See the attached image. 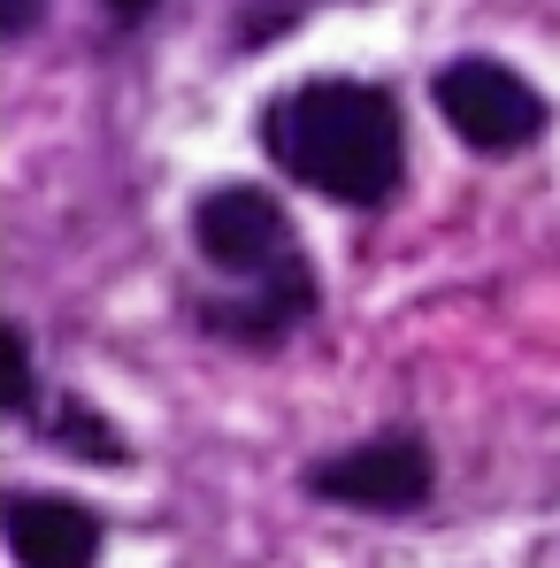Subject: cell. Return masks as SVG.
<instances>
[{
  "instance_id": "cell-4",
  "label": "cell",
  "mask_w": 560,
  "mask_h": 568,
  "mask_svg": "<svg viewBox=\"0 0 560 568\" xmlns=\"http://www.w3.org/2000/svg\"><path fill=\"white\" fill-rule=\"evenodd\" d=\"M315 491L338 507H369V515H407L430 499V454L415 438H369L338 462L315 469Z\"/></svg>"
},
{
  "instance_id": "cell-1",
  "label": "cell",
  "mask_w": 560,
  "mask_h": 568,
  "mask_svg": "<svg viewBox=\"0 0 560 568\" xmlns=\"http://www.w3.org/2000/svg\"><path fill=\"white\" fill-rule=\"evenodd\" d=\"M269 154L284 162V178H299L323 200H346V207H376L399 185V108L354 85V78H315L299 93H284L269 108Z\"/></svg>"
},
{
  "instance_id": "cell-2",
  "label": "cell",
  "mask_w": 560,
  "mask_h": 568,
  "mask_svg": "<svg viewBox=\"0 0 560 568\" xmlns=\"http://www.w3.org/2000/svg\"><path fill=\"white\" fill-rule=\"evenodd\" d=\"M438 115L483 154H515L546 131V100L530 93V78H515L507 62H483V54L438 70Z\"/></svg>"
},
{
  "instance_id": "cell-3",
  "label": "cell",
  "mask_w": 560,
  "mask_h": 568,
  "mask_svg": "<svg viewBox=\"0 0 560 568\" xmlns=\"http://www.w3.org/2000/svg\"><path fill=\"white\" fill-rule=\"evenodd\" d=\"M192 239L231 277H277V270H292V223H284V207L269 192H246V185L207 192L200 215H192Z\"/></svg>"
},
{
  "instance_id": "cell-5",
  "label": "cell",
  "mask_w": 560,
  "mask_h": 568,
  "mask_svg": "<svg viewBox=\"0 0 560 568\" xmlns=\"http://www.w3.org/2000/svg\"><path fill=\"white\" fill-rule=\"evenodd\" d=\"M8 554H16V568H93L100 523L78 499L23 491V499H8Z\"/></svg>"
},
{
  "instance_id": "cell-7",
  "label": "cell",
  "mask_w": 560,
  "mask_h": 568,
  "mask_svg": "<svg viewBox=\"0 0 560 568\" xmlns=\"http://www.w3.org/2000/svg\"><path fill=\"white\" fill-rule=\"evenodd\" d=\"M31 16H39V0H0V31H8V39H23Z\"/></svg>"
},
{
  "instance_id": "cell-8",
  "label": "cell",
  "mask_w": 560,
  "mask_h": 568,
  "mask_svg": "<svg viewBox=\"0 0 560 568\" xmlns=\"http://www.w3.org/2000/svg\"><path fill=\"white\" fill-rule=\"evenodd\" d=\"M108 8H115V16H123V23H139V16H146V8H154V0H108Z\"/></svg>"
},
{
  "instance_id": "cell-6",
  "label": "cell",
  "mask_w": 560,
  "mask_h": 568,
  "mask_svg": "<svg viewBox=\"0 0 560 568\" xmlns=\"http://www.w3.org/2000/svg\"><path fill=\"white\" fill-rule=\"evenodd\" d=\"M8 384H16V415L31 407V346H23V331H8Z\"/></svg>"
}]
</instances>
